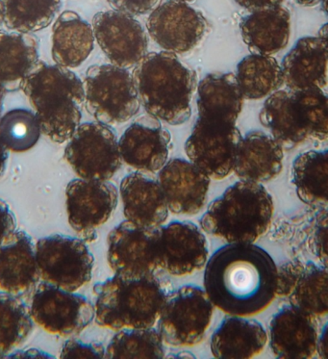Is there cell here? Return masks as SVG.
<instances>
[{
	"label": "cell",
	"instance_id": "cell-1",
	"mask_svg": "<svg viewBox=\"0 0 328 359\" xmlns=\"http://www.w3.org/2000/svg\"><path fill=\"white\" fill-rule=\"evenodd\" d=\"M275 260L253 243H228L211 255L204 290L217 309L235 316H254L275 298Z\"/></svg>",
	"mask_w": 328,
	"mask_h": 359
},
{
	"label": "cell",
	"instance_id": "cell-2",
	"mask_svg": "<svg viewBox=\"0 0 328 359\" xmlns=\"http://www.w3.org/2000/svg\"><path fill=\"white\" fill-rule=\"evenodd\" d=\"M132 77L147 115L170 126L183 125L190 118L198 79L177 54L165 50L146 53L134 66Z\"/></svg>",
	"mask_w": 328,
	"mask_h": 359
},
{
	"label": "cell",
	"instance_id": "cell-3",
	"mask_svg": "<svg viewBox=\"0 0 328 359\" xmlns=\"http://www.w3.org/2000/svg\"><path fill=\"white\" fill-rule=\"evenodd\" d=\"M42 133L57 144L69 140L82 118L83 82L71 69L39 61L22 87Z\"/></svg>",
	"mask_w": 328,
	"mask_h": 359
},
{
	"label": "cell",
	"instance_id": "cell-4",
	"mask_svg": "<svg viewBox=\"0 0 328 359\" xmlns=\"http://www.w3.org/2000/svg\"><path fill=\"white\" fill-rule=\"evenodd\" d=\"M95 319L113 330L154 327L168 294L167 284L155 273L142 276L115 275L95 284Z\"/></svg>",
	"mask_w": 328,
	"mask_h": 359
},
{
	"label": "cell",
	"instance_id": "cell-5",
	"mask_svg": "<svg viewBox=\"0 0 328 359\" xmlns=\"http://www.w3.org/2000/svg\"><path fill=\"white\" fill-rule=\"evenodd\" d=\"M275 205L261 183L240 180L215 198L200 219L201 229L228 243H254L272 223Z\"/></svg>",
	"mask_w": 328,
	"mask_h": 359
},
{
	"label": "cell",
	"instance_id": "cell-6",
	"mask_svg": "<svg viewBox=\"0 0 328 359\" xmlns=\"http://www.w3.org/2000/svg\"><path fill=\"white\" fill-rule=\"evenodd\" d=\"M83 86L87 111L100 123L121 125L140 110L138 93L128 69L94 65L88 69Z\"/></svg>",
	"mask_w": 328,
	"mask_h": 359
},
{
	"label": "cell",
	"instance_id": "cell-7",
	"mask_svg": "<svg viewBox=\"0 0 328 359\" xmlns=\"http://www.w3.org/2000/svg\"><path fill=\"white\" fill-rule=\"evenodd\" d=\"M214 306L204 289L186 284L170 291L158 318L159 332L172 347H193L205 337Z\"/></svg>",
	"mask_w": 328,
	"mask_h": 359
},
{
	"label": "cell",
	"instance_id": "cell-8",
	"mask_svg": "<svg viewBox=\"0 0 328 359\" xmlns=\"http://www.w3.org/2000/svg\"><path fill=\"white\" fill-rule=\"evenodd\" d=\"M40 278L45 283L76 292L92 280L95 257L86 242L76 237L53 234L36 244Z\"/></svg>",
	"mask_w": 328,
	"mask_h": 359
},
{
	"label": "cell",
	"instance_id": "cell-9",
	"mask_svg": "<svg viewBox=\"0 0 328 359\" xmlns=\"http://www.w3.org/2000/svg\"><path fill=\"white\" fill-rule=\"evenodd\" d=\"M64 159L80 178L109 180L123 161L117 133L100 121L82 123L69 138Z\"/></svg>",
	"mask_w": 328,
	"mask_h": 359
},
{
	"label": "cell",
	"instance_id": "cell-10",
	"mask_svg": "<svg viewBox=\"0 0 328 359\" xmlns=\"http://www.w3.org/2000/svg\"><path fill=\"white\" fill-rule=\"evenodd\" d=\"M31 316L36 324L51 334L77 335L95 319V306L80 294L64 290L42 281L33 292Z\"/></svg>",
	"mask_w": 328,
	"mask_h": 359
},
{
	"label": "cell",
	"instance_id": "cell-11",
	"mask_svg": "<svg viewBox=\"0 0 328 359\" xmlns=\"http://www.w3.org/2000/svg\"><path fill=\"white\" fill-rule=\"evenodd\" d=\"M146 28L152 40L165 51L187 54L205 37L208 22L203 13L182 0H168L151 12Z\"/></svg>",
	"mask_w": 328,
	"mask_h": 359
},
{
	"label": "cell",
	"instance_id": "cell-12",
	"mask_svg": "<svg viewBox=\"0 0 328 359\" xmlns=\"http://www.w3.org/2000/svg\"><path fill=\"white\" fill-rule=\"evenodd\" d=\"M235 125L213 123L198 118L185 143L190 161L210 180H221L233 172L238 146L242 139Z\"/></svg>",
	"mask_w": 328,
	"mask_h": 359
},
{
	"label": "cell",
	"instance_id": "cell-13",
	"mask_svg": "<svg viewBox=\"0 0 328 359\" xmlns=\"http://www.w3.org/2000/svg\"><path fill=\"white\" fill-rule=\"evenodd\" d=\"M108 264L115 275L142 276L158 270V227L121 222L108 235Z\"/></svg>",
	"mask_w": 328,
	"mask_h": 359
},
{
	"label": "cell",
	"instance_id": "cell-14",
	"mask_svg": "<svg viewBox=\"0 0 328 359\" xmlns=\"http://www.w3.org/2000/svg\"><path fill=\"white\" fill-rule=\"evenodd\" d=\"M69 226L86 243L97 238V229L117 208L118 191L109 180L76 178L66 188Z\"/></svg>",
	"mask_w": 328,
	"mask_h": 359
},
{
	"label": "cell",
	"instance_id": "cell-15",
	"mask_svg": "<svg viewBox=\"0 0 328 359\" xmlns=\"http://www.w3.org/2000/svg\"><path fill=\"white\" fill-rule=\"evenodd\" d=\"M92 27L95 41L115 66L132 68L147 53L146 31L133 15L116 10L98 12Z\"/></svg>",
	"mask_w": 328,
	"mask_h": 359
},
{
	"label": "cell",
	"instance_id": "cell-16",
	"mask_svg": "<svg viewBox=\"0 0 328 359\" xmlns=\"http://www.w3.org/2000/svg\"><path fill=\"white\" fill-rule=\"evenodd\" d=\"M207 239L190 221L158 227V265L170 275L185 276L203 270L208 260Z\"/></svg>",
	"mask_w": 328,
	"mask_h": 359
},
{
	"label": "cell",
	"instance_id": "cell-17",
	"mask_svg": "<svg viewBox=\"0 0 328 359\" xmlns=\"http://www.w3.org/2000/svg\"><path fill=\"white\" fill-rule=\"evenodd\" d=\"M172 148L170 131L149 115L137 118L118 140L121 160L138 172L151 174L164 167Z\"/></svg>",
	"mask_w": 328,
	"mask_h": 359
},
{
	"label": "cell",
	"instance_id": "cell-18",
	"mask_svg": "<svg viewBox=\"0 0 328 359\" xmlns=\"http://www.w3.org/2000/svg\"><path fill=\"white\" fill-rule=\"evenodd\" d=\"M157 180L169 211L175 215H196L207 201L211 180L188 160H168Z\"/></svg>",
	"mask_w": 328,
	"mask_h": 359
},
{
	"label": "cell",
	"instance_id": "cell-19",
	"mask_svg": "<svg viewBox=\"0 0 328 359\" xmlns=\"http://www.w3.org/2000/svg\"><path fill=\"white\" fill-rule=\"evenodd\" d=\"M270 346L273 355L282 359H308L316 353L317 330L315 317L292 304L273 315Z\"/></svg>",
	"mask_w": 328,
	"mask_h": 359
},
{
	"label": "cell",
	"instance_id": "cell-20",
	"mask_svg": "<svg viewBox=\"0 0 328 359\" xmlns=\"http://www.w3.org/2000/svg\"><path fill=\"white\" fill-rule=\"evenodd\" d=\"M39 281L32 237L27 232L15 231L0 245V288L22 298L35 290Z\"/></svg>",
	"mask_w": 328,
	"mask_h": 359
},
{
	"label": "cell",
	"instance_id": "cell-21",
	"mask_svg": "<svg viewBox=\"0 0 328 359\" xmlns=\"http://www.w3.org/2000/svg\"><path fill=\"white\" fill-rule=\"evenodd\" d=\"M327 41L306 36L296 41L281 63L289 91L324 90L327 85Z\"/></svg>",
	"mask_w": 328,
	"mask_h": 359
},
{
	"label": "cell",
	"instance_id": "cell-22",
	"mask_svg": "<svg viewBox=\"0 0 328 359\" xmlns=\"http://www.w3.org/2000/svg\"><path fill=\"white\" fill-rule=\"evenodd\" d=\"M120 195L128 221L146 227H159L169 217L158 180L147 172H131L121 180Z\"/></svg>",
	"mask_w": 328,
	"mask_h": 359
},
{
	"label": "cell",
	"instance_id": "cell-23",
	"mask_svg": "<svg viewBox=\"0 0 328 359\" xmlns=\"http://www.w3.org/2000/svg\"><path fill=\"white\" fill-rule=\"evenodd\" d=\"M284 149L272 135L252 130L242 137L238 146L233 172L240 180L271 182L283 170Z\"/></svg>",
	"mask_w": 328,
	"mask_h": 359
},
{
	"label": "cell",
	"instance_id": "cell-24",
	"mask_svg": "<svg viewBox=\"0 0 328 359\" xmlns=\"http://www.w3.org/2000/svg\"><path fill=\"white\" fill-rule=\"evenodd\" d=\"M196 87L198 118L236 125L245 99L233 72H211Z\"/></svg>",
	"mask_w": 328,
	"mask_h": 359
},
{
	"label": "cell",
	"instance_id": "cell-25",
	"mask_svg": "<svg viewBox=\"0 0 328 359\" xmlns=\"http://www.w3.org/2000/svg\"><path fill=\"white\" fill-rule=\"evenodd\" d=\"M267 342V332L259 321L228 315L212 334L210 348L215 358L247 359L262 353Z\"/></svg>",
	"mask_w": 328,
	"mask_h": 359
},
{
	"label": "cell",
	"instance_id": "cell-26",
	"mask_svg": "<svg viewBox=\"0 0 328 359\" xmlns=\"http://www.w3.org/2000/svg\"><path fill=\"white\" fill-rule=\"evenodd\" d=\"M242 40L255 54L273 56L284 50L291 36L290 12L280 6L250 12L240 22Z\"/></svg>",
	"mask_w": 328,
	"mask_h": 359
},
{
	"label": "cell",
	"instance_id": "cell-27",
	"mask_svg": "<svg viewBox=\"0 0 328 359\" xmlns=\"http://www.w3.org/2000/svg\"><path fill=\"white\" fill-rule=\"evenodd\" d=\"M39 39L33 33L0 30V87L19 91L38 63Z\"/></svg>",
	"mask_w": 328,
	"mask_h": 359
},
{
	"label": "cell",
	"instance_id": "cell-28",
	"mask_svg": "<svg viewBox=\"0 0 328 359\" xmlns=\"http://www.w3.org/2000/svg\"><path fill=\"white\" fill-rule=\"evenodd\" d=\"M259 118L283 149H293L308 138L298 102L289 90H278L268 95Z\"/></svg>",
	"mask_w": 328,
	"mask_h": 359
},
{
	"label": "cell",
	"instance_id": "cell-29",
	"mask_svg": "<svg viewBox=\"0 0 328 359\" xmlns=\"http://www.w3.org/2000/svg\"><path fill=\"white\" fill-rule=\"evenodd\" d=\"M92 25L77 13H62L53 27V58L58 66L76 69L81 66L95 46Z\"/></svg>",
	"mask_w": 328,
	"mask_h": 359
},
{
	"label": "cell",
	"instance_id": "cell-30",
	"mask_svg": "<svg viewBox=\"0 0 328 359\" xmlns=\"http://www.w3.org/2000/svg\"><path fill=\"white\" fill-rule=\"evenodd\" d=\"M328 152L308 151L294 158L292 183L302 203L309 205H327Z\"/></svg>",
	"mask_w": 328,
	"mask_h": 359
},
{
	"label": "cell",
	"instance_id": "cell-31",
	"mask_svg": "<svg viewBox=\"0 0 328 359\" xmlns=\"http://www.w3.org/2000/svg\"><path fill=\"white\" fill-rule=\"evenodd\" d=\"M236 79L245 100H260L283 85L280 63L273 56L252 53L238 64Z\"/></svg>",
	"mask_w": 328,
	"mask_h": 359
},
{
	"label": "cell",
	"instance_id": "cell-32",
	"mask_svg": "<svg viewBox=\"0 0 328 359\" xmlns=\"http://www.w3.org/2000/svg\"><path fill=\"white\" fill-rule=\"evenodd\" d=\"M34 329L30 307L20 297L0 292V358L27 339Z\"/></svg>",
	"mask_w": 328,
	"mask_h": 359
},
{
	"label": "cell",
	"instance_id": "cell-33",
	"mask_svg": "<svg viewBox=\"0 0 328 359\" xmlns=\"http://www.w3.org/2000/svg\"><path fill=\"white\" fill-rule=\"evenodd\" d=\"M8 29L35 33L53 23L63 0H2Z\"/></svg>",
	"mask_w": 328,
	"mask_h": 359
},
{
	"label": "cell",
	"instance_id": "cell-34",
	"mask_svg": "<svg viewBox=\"0 0 328 359\" xmlns=\"http://www.w3.org/2000/svg\"><path fill=\"white\" fill-rule=\"evenodd\" d=\"M159 330L123 329L114 335L106 348L105 358L109 359H161L165 348Z\"/></svg>",
	"mask_w": 328,
	"mask_h": 359
},
{
	"label": "cell",
	"instance_id": "cell-35",
	"mask_svg": "<svg viewBox=\"0 0 328 359\" xmlns=\"http://www.w3.org/2000/svg\"><path fill=\"white\" fill-rule=\"evenodd\" d=\"M327 267L309 261L289 295L292 306L314 317L328 311Z\"/></svg>",
	"mask_w": 328,
	"mask_h": 359
},
{
	"label": "cell",
	"instance_id": "cell-36",
	"mask_svg": "<svg viewBox=\"0 0 328 359\" xmlns=\"http://www.w3.org/2000/svg\"><path fill=\"white\" fill-rule=\"evenodd\" d=\"M41 134L37 115L31 110H11L0 118V139L8 151H29L40 140Z\"/></svg>",
	"mask_w": 328,
	"mask_h": 359
},
{
	"label": "cell",
	"instance_id": "cell-37",
	"mask_svg": "<svg viewBox=\"0 0 328 359\" xmlns=\"http://www.w3.org/2000/svg\"><path fill=\"white\" fill-rule=\"evenodd\" d=\"M308 137L325 141L328 136V100L324 90L293 92Z\"/></svg>",
	"mask_w": 328,
	"mask_h": 359
},
{
	"label": "cell",
	"instance_id": "cell-38",
	"mask_svg": "<svg viewBox=\"0 0 328 359\" xmlns=\"http://www.w3.org/2000/svg\"><path fill=\"white\" fill-rule=\"evenodd\" d=\"M306 264L299 260L289 261L276 268L275 295L288 297L303 272Z\"/></svg>",
	"mask_w": 328,
	"mask_h": 359
},
{
	"label": "cell",
	"instance_id": "cell-39",
	"mask_svg": "<svg viewBox=\"0 0 328 359\" xmlns=\"http://www.w3.org/2000/svg\"><path fill=\"white\" fill-rule=\"evenodd\" d=\"M106 348L102 343L97 341L85 343L78 339H71L64 343L62 348L60 358H105Z\"/></svg>",
	"mask_w": 328,
	"mask_h": 359
},
{
	"label": "cell",
	"instance_id": "cell-40",
	"mask_svg": "<svg viewBox=\"0 0 328 359\" xmlns=\"http://www.w3.org/2000/svg\"><path fill=\"white\" fill-rule=\"evenodd\" d=\"M160 0H107L114 10L133 15H146L158 5Z\"/></svg>",
	"mask_w": 328,
	"mask_h": 359
},
{
	"label": "cell",
	"instance_id": "cell-41",
	"mask_svg": "<svg viewBox=\"0 0 328 359\" xmlns=\"http://www.w3.org/2000/svg\"><path fill=\"white\" fill-rule=\"evenodd\" d=\"M17 221L14 212L6 201L0 198V245L15 231Z\"/></svg>",
	"mask_w": 328,
	"mask_h": 359
},
{
	"label": "cell",
	"instance_id": "cell-42",
	"mask_svg": "<svg viewBox=\"0 0 328 359\" xmlns=\"http://www.w3.org/2000/svg\"><path fill=\"white\" fill-rule=\"evenodd\" d=\"M325 240H327V213L324 214V218L321 219V226L316 227L314 236V249L316 255L320 257L324 266L327 267V252H325Z\"/></svg>",
	"mask_w": 328,
	"mask_h": 359
},
{
	"label": "cell",
	"instance_id": "cell-43",
	"mask_svg": "<svg viewBox=\"0 0 328 359\" xmlns=\"http://www.w3.org/2000/svg\"><path fill=\"white\" fill-rule=\"evenodd\" d=\"M234 1L247 11L253 12L280 6L282 5L284 0H234Z\"/></svg>",
	"mask_w": 328,
	"mask_h": 359
},
{
	"label": "cell",
	"instance_id": "cell-44",
	"mask_svg": "<svg viewBox=\"0 0 328 359\" xmlns=\"http://www.w3.org/2000/svg\"><path fill=\"white\" fill-rule=\"evenodd\" d=\"M5 358H53V356L37 348H30V350L18 351V352L10 353L8 356H5Z\"/></svg>",
	"mask_w": 328,
	"mask_h": 359
},
{
	"label": "cell",
	"instance_id": "cell-45",
	"mask_svg": "<svg viewBox=\"0 0 328 359\" xmlns=\"http://www.w3.org/2000/svg\"><path fill=\"white\" fill-rule=\"evenodd\" d=\"M327 325H325L324 330H322L321 335H320V337H317V340L316 352L319 353L320 358H327Z\"/></svg>",
	"mask_w": 328,
	"mask_h": 359
},
{
	"label": "cell",
	"instance_id": "cell-46",
	"mask_svg": "<svg viewBox=\"0 0 328 359\" xmlns=\"http://www.w3.org/2000/svg\"><path fill=\"white\" fill-rule=\"evenodd\" d=\"M8 159H9V152H8V149L5 147L4 142L0 139V177L4 175L5 170H6Z\"/></svg>",
	"mask_w": 328,
	"mask_h": 359
},
{
	"label": "cell",
	"instance_id": "cell-47",
	"mask_svg": "<svg viewBox=\"0 0 328 359\" xmlns=\"http://www.w3.org/2000/svg\"><path fill=\"white\" fill-rule=\"evenodd\" d=\"M167 358H195L193 353L189 352H180L177 353H170L166 356Z\"/></svg>",
	"mask_w": 328,
	"mask_h": 359
},
{
	"label": "cell",
	"instance_id": "cell-48",
	"mask_svg": "<svg viewBox=\"0 0 328 359\" xmlns=\"http://www.w3.org/2000/svg\"><path fill=\"white\" fill-rule=\"evenodd\" d=\"M296 4L301 5V6L312 7L316 6L320 4V0H294Z\"/></svg>",
	"mask_w": 328,
	"mask_h": 359
},
{
	"label": "cell",
	"instance_id": "cell-49",
	"mask_svg": "<svg viewBox=\"0 0 328 359\" xmlns=\"http://www.w3.org/2000/svg\"><path fill=\"white\" fill-rule=\"evenodd\" d=\"M320 39H322V40L327 41V25L325 23V25H322L321 27V29L319 31V36H317Z\"/></svg>",
	"mask_w": 328,
	"mask_h": 359
},
{
	"label": "cell",
	"instance_id": "cell-50",
	"mask_svg": "<svg viewBox=\"0 0 328 359\" xmlns=\"http://www.w3.org/2000/svg\"><path fill=\"white\" fill-rule=\"evenodd\" d=\"M5 92L1 87H0V114L2 112V109H4V102L5 97Z\"/></svg>",
	"mask_w": 328,
	"mask_h": 359
},
{
	"label": "cell",
	"instance_id": "cell-51",
	"mask_svg": "<svg viewBox=\"0 0 328 359\" xmlns=\"http://www.w3.org/2000/svg\"><path fill=\"white\" fill-rule=\"evenodd\" d=\"M4 22V4H2V0H0V27H1L2 23Z\"/></svg>",
	"mask_w": 328,
	"mask_h": 359
},
{
	"label": "cell",
	"instance_id": "cell-52",
	"mask_svg": "<svg viewBox=\"0 0 328 359\" xmlns=\"http://www.w3.org/2000/svg\"><path fill=\"white\" fill-rule=\"evenodd\" d=\"M182 1L187 2V4H189V2H193V0H182Z\"/></svg>",
	"mask_w": 328,
	"mask_h": 359
}]
</instances>
